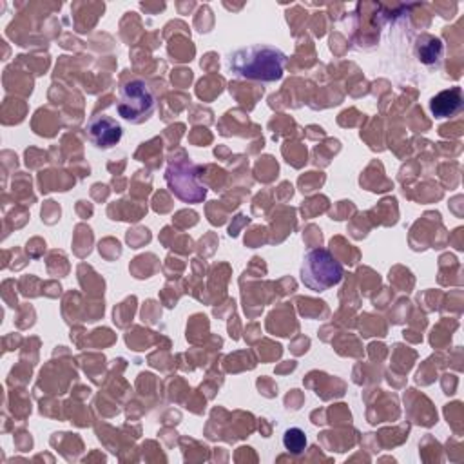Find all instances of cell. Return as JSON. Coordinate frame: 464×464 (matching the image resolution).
Segmentation results:
<instances>
[{"instance_id": "1", "label": "cell", "mask_w": 464, "mask_h": 464, "mask_svg": "<svg viewBox=\"0 0 464 464\" xmlns=\"http://www.w3.org/2000/svg\"><path fill=\"white\" fill-rule=\"evenodd\" d=\"M286 65V54L265 44H254L239 47L228 56V69L237 78L257 82H277L283 78Z\"/></svg>"}, {"instance_id": "2", "label": "cell", "mask_w": 464, "mask_h": 464, "mask_svg": "<svg viewBox=\"0 0 464 464\" xmlns=\"http://www.w3.org/2000/svg\"><path fill=\"white\" fill-rule=\"evenodd\" d=\"M299 277L314 292H324L343 279V265L326 248H312L304 254Z\"/></svg>"}, {"instance_id": "3", "label": "cell", "mask_w": 464, "mask_h": 464, "mask_svg": "<svg viewBox=\"0 0 464 464\" xmlns=\"http://www.w3.org/2000/svg\"><path fill=\"white\" fill-rule=\"evenodd\" d=\"M154 109H156L154 92L143 80L134 78L121 85L116 111L123 120L130 123H143L154 114Z\"/></svg>"}, {"instance_id": "4", "label": "cell", "mask_w": 464, "mask_h": 464, "mask_svg": "<svg viewBox=\"0 0 464 464\" xmlns=\"http://www.w3.org/2000/svg\"><path fill=\"white\" fill-rule=\"evenodd\" d=\"M165 179L169 188L181 201L199 203L207 196V187L199 181V167L188 160L170 161L165 170Z\"/></svg>"}, {"instance_id": "5", "label": "cell", "mask_w": 464, "mask_h": 464, "mask_svg": "<svg viewBox=\"0 0 464 464\" xmlns=\"http://www.w3.org/2000/svg\"><path fill=\"white\" fill-rule=\"evenodd\" d=\"M85 132H87L89 141L92 145H96L98 149H111L116 143H120L123 129L114 118H111L107 114H98L89 120Z\"/></svg>"}, {"instance_id": "6", "label": "cell", "mask_w": 464, "mask_h": 464, "mask_svg": "<svg viewBox=\"0 0 464 464\" xmlns=\"http://www.w3.org/2000/svg\"><path fill=\"white\" fill-rule=\"evenodd\" d=\"M462 109V89L459 85L440 91L430 100V111L435 118L455 116Z\"/></svg>"}, {"instance_id": "7", "label": "cell", "mask_w": 464, "mask_h": 464, "mask_svg": "<svg viewBox=\"0 0 464 464\" xmlns=\"http://www.w3.org/2000/svg\"><path fill=\"white\" fill-rule=\"evenodd\" d=\"M442 49L444 47H442L440 38H437L433 34H420L415 44V54L426 65L437 63L442 56Z\"/></svg>"}, {"instance_id": "8", "label": "cell", "mask_w": 464, "mask_h": 464, "mask_svg": "<svg viewBox=\"0 0 464 464\" xmlns=\"http://www.w3.org/2000/svg\"><path fill=\"white\" fill-rule=\"evenodd\" d=\"M283 446L292 455H301L306 448V435L301 428H288L283 433Z\"/></svg>"}]
</instances>
